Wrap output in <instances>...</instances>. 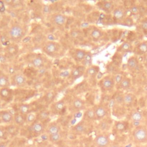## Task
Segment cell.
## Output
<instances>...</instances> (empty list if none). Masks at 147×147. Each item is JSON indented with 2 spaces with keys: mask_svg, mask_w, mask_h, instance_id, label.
Here are the masks:
<instances>
[{
  "mask_svg": "<svg viewBox=\"0 0 147 147\" xmlns=\"http://www.w3.org/2000/svg\"><path fill=\"white\" fill-rule=\"evenodd\" d=\"M132 137L136 143L147 142V127L143 125L136 126L132 132Z\"/></svg>",
  "mask_w": 147,
  "mask_h": 147,
  "instance_id": "cell-1",
  "label": "cell"
},
{
  "mask_svg": "<svg viewBox=\"0 0 147 147\" xmlns=\"http://www.w3.org/2000/svg\"><path fill=\"white\" fill-rule=\"evenodd\" d=\"M114 77L109 74L101 79L99 82V86L100 89L103 92H110L115 87Z\"/></svg>",
  "mask_w": 147,
  "mask_h": 147,
  "instance_id": "cell-2",
  "label": "cell"
},
{
  "mask_svg": "<svg viewBox=\"0 0 147 147\" xmlns=\"http://www.w3.org/2000/svg\"><path fill=\"white\" fill-rule=\"evenodd\" d=\"M94 145L99 147H109L110 145L109 137L104 134H99L94 138Z\"/></svg>",
  "mask_w": 147,
  "mask_h": 147,
  "instance_id": "cell-3",
  "label": "cell"
},
{
  "mask_svg": "<svg viewBox=\"0 0 147 147\" xmlns=\"http://www.w3.org/2000/svg\"><path fill=\"white\" fill-rule=\"evenodd\" d=\"M113 17L115 21H124L127 14V10L123 6H119L114 8L113 11Z\"/></svg>",
  "mask_w": 147,
  "mask_h": 147,
  "instance_id": "cell-4",
  "label": "cell"
},
{
  "mask_svg": "<svg viewBox=\"0 0 147 147\" xmlns=\"http://www.w3.org/2000/svg\"><path fill=\"white\" fill-rule=\"evenodd\" d=\"M29 129L31 133L36 136L41 135L45 131L44 125L42 122L39 121H35L33 123L30 124Z\"/></svg>",
  "mask_w": 147,
  "mask_h": 147,
  "instance_id": "cell-5",
  "label": "cell"
},
{
  "mask_svg": "<svg viewBox=\"0 0 147 147\" xmlns=\"http://www.w3.org/2000/svg\"><path fill=\"white\" fill-rule=\"evenodd\" d=\"M9 33L12 39L18 40L23 36L24 30L21 26L15 25L10 28Z\"/></svg>",
  "mask_w": 147,
  "mask_h": 147,
  "instance_id": "cell-6",
  "label": "cell"
},
{
  "mask_svg": "<svg viewBox=\"0 0 147 147\" xmlns=\"http://www.w3.org/2000/svg\"><path fill=\"white\" fill-rule=\"evenodd\" d=\"M94 110L96 115V119L98 120H101L105 118L107 116L108 113L107 107L102 105L96 106L95 107H94Z\"/></svg>",
  "mask_w": 147,
  "mask_h": 147,
  "instance_id": "cell-7",
  "label": "cell"
},
{
  "mask_svg": "<svg viewBox=\"0 0 147 147\" xmlns=\"http://www.w3.org/2000/svg\"><path fill=\"white\" fill-rule=\"evenodd\" d=\"M0 120L2 122L6 124H10L13 122L14 115L10 111L3 110L0 111Z\"/></svg>",
  "mask_w": 147,
  "mask_h": 147,
  "instance_id": "cell-8",
  "label": "cell"
},
{
  "mask_svg": "<svg viewBox=\"0 0 147 147\" xmlns=\"http://www.w3.org/2000/svg\"><path fill=\"white\" fill-rule=\"evenodd\" d=\"M98 6L102 10L108 13L113 12V10L114 9V3L111 1H101L99 3Z\"/></svg>",
  "mask_w": 147,
  "mask_h": 147,
  "instance_id": "cell-9",
  "label": "cell"
},
{
  "mask_svg": "<svg viewBox=\"0 0 147 147\" xmlns=\"http://www.w3.org/2000/svg\"><path fill=\"white\" fill-rule=\"evenodd\" d=\"M61 131L60 126L55 122L51 123L45 129V132L48 136L60 133Z\"/></svg>",
  "mask_w": 147,
  "mask_h": 147,
  "instance_id": "cell-10",
  "label": "cell"
},
{
  "mask_svg": "<svg viewBox=\"0 0 147 147\" xmlns=\"http://www.w3.org/2000/svg\"><path fill=\"white\" fill-rule=\"evenodd\" d=\"M13 122L18 126H22L26 122V115L20 113H17L14 115Z\"/></svg>",
  "mask_w": 147,
  "mask_h": 147,
  "instance_id": "cell-11",
  "label": "cell"
},
{
  "mask_svg": "<svg viewBox=\"0 0 147 147\" xmlns=\"http://www.w3.org/2000/svg\"><path fill=\"white\" fill-rule=\"evenodd\" d=\"M112 121L107 118H103L100 120V122L98 124V128L102 131L108 130L111 125Z\"/></svg>",
  "mask_w": 147,
  "mask_h": 147,
  "instance_id": "cell-12",
  "label": "cell"
},
{
  "mask_svg": "<svg viewBox=\"0 0 147 147\" xmlns=\"http://www.w3.org/2000/svg\"><path fill=\"white\" fill-rule=\"evenodd\" d=\"M134 53L137 55H145L147 53V41L139 44L134 49Z\"/></svg>",
  "mask_w": 147,
  "mask_h": 147,
  "instance_id": "cell-13",
  "label": "cell"
},
{
  "mask_svg": "<svg viewBox=\"0 0 147 147\" xmlns=\"http://www.w3.org/2000/svg\"><path fill=\"white\" fill-rule=\"evenodd\" d=\"M72 130L76 134H84L87 131V127L83 122H79L73 127Z\"/></svg>",
  "mask_w": 147,
  "mask_h": 147,
  "instance_id": "cell-14",
  "label": "cell"
},
{
  "mask_svg": "<svg viewBox=\"0 0 147 147\" xmlns=\"http://www.w3.org/2000/svg\"><path fill=\"white\" fill-rule=\"evenodd\" d=\"M127 67L129 69L133 71L136 69L138 65V61L136 57L131 56L129 57L127 61Z\"/></svg>",
  "mask_w": 147,
  "mask_h": 147,
  "instance_id": "cell-15",
  "label": "cell"
},
{
  "mask_svg": "<svg viewBox=\"0 0 147 147\" xmlns=\"http://www.w3.org/2000/svg\"><path fill=\"white\" fill-rule=\"evenodd\" d=\"M57 50V45L55 42H49L47 44L45 47V52L49 55L55 53Z\"/></svg>",
  "mask_w": 147,
  "mask_h": 147,
  "instance_id": "cell-16",
  "label": "cell"
},
{
  "mask_svg": "<svg viewBox=\"0 0 147 147\" xmlns=\"http://www.w3.org/2000/svg\"><path fill=\"white\" fill-rule=\"evenodd\" d=\"M131 86V79L128 77H123L119 83L120 87L123 90H127L130 88Z\"/></svg>",
  "mask_w": 147,
  "mask_h": 147,
  "instance_id": "cell-17",
  "label": "cell"
},
{
  "mask_svg": "<svg viewBox=\"0 0 147 147\" xmlns=\"http://www.w3.org/2000/svg\"><path fill=\"white\" fill-rule=\"evenodd\" d=\"M133 47L130 42H123L118 48L117 51L119 52H127L132 50Z\"/></svg>",
  "mask_w": 147,
  "mask_h": 147,
  "instance_id": "cell-18",
  "label": "cell"
},
{
  "mask_svg": "<svg viewBox=\"0 0 147 147\" xmlns=\"http://www.w3.org/2000/svg\"><path fill=\"white\" fill-rule=\"evenodd\" d=\"M87 52L84 49H78L76 50L74 53V57L77 61L82 62L84 59Z\"/></svg>",
  "mask_w": 147,
  "mask_h": 147,
  "instance_id": "cell-19",
  "label": "cell"
},
{
  "mask_svg": "<svg viewBox=\"0 0 147 147\" xmlns=\"http://www.w3.org/2000/svg\"><path fill=\"white\" fill-rule=\"evenodd\" d=\"M84 118L88 121H94L96 119L94 108L88 109L84 113Z\"/></svg>",
  "mask_w": 147,
  "mask_h": 147,
  "instance_id": "cell-20",
  "label": "cell"
},
{
  "mask_svg": "<svg viewBox=\"0 0 147 147\" xmlns=\"http://www.w3.org/2000/svg\"><path fill=\"white\" fill-rule=\"evenodd\" d=\"M99 72V67L96 65H91L86 70V74L91 77H95Z\"/></svg>",
  "mask_w": 147,
  "mask_h": 147,
  "instance_id": "cell-21",
  "label": "cell"
},
{
  "mask_svg": "<svg viewBox=\"0 0 147 147\" xmlns=\"http://www.w3.org/2000/svg\"><path fill=\"white\" fill-rule=\"evenodd\" d=\"M65 17L61 14H56L53 17V22L56 25L58 26H61L64 25L65 22Z\"/></svg>",
  "mask_w": 147,
  "mask_h": 147,
  "instance_id": "cell-22",
  "label": "cell"
},
{
  "mask_svg": "<svg viewBox=\"0 0 147 147\" xmlns=\"http://www.w3.org/2000/svg\"><path fill=\"white\" fill-rule=\"evenodd\" d=\"M92 55L91 53L90 52H87L84 59L82 61V63L84 67H88V68L92 65Z\"/></svg>",
  "mask_w": 147,
  "mask_h": 147,
  "instance_id": "cell-23",
  "label": "cell"
},
{
  "mask_svg": "<svg viewBox=\"0 0 147 147\" xmlns=\"http://www.w3.org/2000/svg\"><path fill=\"white\" fill-rule=\"evenodd\" d=\"M85 70V67H80L76 68H75L71 74L72 77L74 79H76L79 78H80L84 73V71Z\"/></svg>",
  "mask_w": 147,
  "mask_h": 147,
  "instance_id": "cell-24",
  "label": "cell"
},
{
  "mask_svg": "<svg viewBox=\"0 0 147 147\" xmlns=\"http://www.w3.org/2000/svg\"><path fill=\"white\" fill-rule=\"evenodd\" d=\"M14 80L16 85L18 86H22L25 84L26 79L24 75L21 74H17L14 78Z\"/></svg>",
  "mask_w": 147,
  "mask_h": 147,
  "instance_id": "cell-25",
  "label": "cell"
},
{
  "mask_svg": "<svg viewBox=\"0 0 147 147\" xmlns=\"http://www.w3.org/2000/svg\"><path fill=\"white\" fill-rule=\"evenodd\" d=\"M135 96L131 93H127L123 95V103L127 105H130L135 100Z\"/></svg>",
  "mask_w": 147,
  "mask_h": 147,
  "instance_id": "cell-26",
  "label": "cell"
},
{
  "mask_svg": "<svg viewBox=\"0 0 147 147\" xmlns=\"http://www.w3.org/2000/svg\"><path fill=\"white\" fill-rule=\"evenodd\" d=\"M65 107V103L63 100H59L56 102L53 106V109L56 113H59L61 112Z\"/></svg>",
  "mask_w": 147,
  "mask_h": 147,
  "instance_id": "cell-27",
  "label": "cell"
},
{
  "mask_svg": "<svg viewBox=\"0 0 147 147\" xmlns=\"http://www.w3.org/2000/svg\"><path fill=\"white\" fill-rule=\"evenodd\" d=\"M114 127L116 130L119 132H123L127 129V124L126 122L124 121H118L115 122Z\"/></svg>",
  "mask_w": 147,
  "mask_h": 147,
  "instance_id": "cell-28",
  "label": "cell"
},
{
  "mask_svg": "<svg viewBox=\"0 0 147 147\" xmlns=\"http://www.w3.org/2000/svg\"><path fill=\"white\" fill-rule=\"evenodd\" d=\"M130 117H131V120L133 122H140L143 119V115L141 113H140L139 111H134L131 113V114L130 115Z\"/></svg>",
  "mask_w": 147,
  "mask_h": 147,
  "instance_id": "cell-29",
  "label": "cell"
},
{
  "mask_svg": "<svg viewBox=\"0 0 147 147\" xmlns=\"http://www.w3.org/2000/svg\"><path fill=\"white\" fill-rule=\"evenodd\" d=\"M73 107L76 110H82L84 107V104L83 100L79 98H76L73 101Z\"/></svg>",
  "mask_w": 147,
  "mask_h": 147,
  "instance_id": "cell-30",
  "label": "cell"
},
{
  "mask_svg": "<svg viewBox=\"0 0 147 147\" xmlns=\"http://www.w3.org/2000/svg\"><path fill=\"white\" fill-rule=\"evenodd\" d=\"M9 85V79L8 77L4 75L1 74L0 75V87L6 88Z\"/></svg>",
  "mask_w": 147,
  "mask_h": 147,
  "instance_id": "cell-31",
  "label": "cell"
},
{
  "mask_svg": "<svg viewBox=\"0 0 147 147\" xmlns=\"http://www.w3.org/2000/svg\"><path fill=\"white\" fill-rule=\"evenodd\" d=\"M32 64L36 68H40L43 65V59L40 56L35 57L32 60Z\"/></svg>",
  "mask_w": 147,
  "mask_h": 147,
  "instance_id": "cell-32",
  "label": "cell"
},
{
  "mask_svg": "<svg viewBox=\"0 0 147 147\" xmlns=\"http://www.w3.org/2000/svg\"><path fill=\"white\" fill-rule=\"evenodd\" d=\"M102 36V32L99 29H94L91 32V36L94 40H98Z\"/></svg>",
  "mask_w": 147,
  "mask_h": 147,
  "instance_id": "cell-33",
  "label": "cell"
},
{
  "mask_svg": "<svg viewBox=\"0 0 147 147\" xmlns=\"http://www.w3.org/2000/svg\"><path fill=\"white\" fill-rule=\"evenodd\" d=\"M36 115L33 113H29L26 115V122L32 124L35 122L36 119Z\"/></svg>",
  "mask_w": 147,
  "mask_h": 147,
  "instance_id": "cell-34",
  "label": "cell"
},
{
  "mask_svg": "<svg viewBox=\"0 0 147 147\" xmlns=\"http://www.w3.org/2000/svg\"><path fill=\"white\" fill-rule=\"evenodd\" d=\"M29 109H30V107L28 105L22 104L19 107V113L26 115L28 113H29Z\"/></svg>",
  "mask_w": 147,
  "mask_h": 147,
  "instance_id": "cell-35",
  "label": "cell"
},
{
  "mask_svg": "<svg viewBox=\"0 0 147 147\" xmlns=\"http://www.w3.org/2000/svg\"><path fill=\"white\" fill-rule=\"evenodd\" d=\"M61 138V135L60 133L55 134L53 135L48 136V140L51 142H57L59 141Z\"/></svg>",
  "mask_w": 147,
  "mask_h": 147,
  "instance_id": "cell-36",
  "label": "cell"
},
{
  "mask_svg": "<svg viewBox=\"0 0 147 147\" xmlns=\"http://www.w3.org/2000/svg\"><path fill=\"white\" fill-rule=\"evenodd\" d=\"M8 131L3 126H0V140H5L7 138Z\"/></svg>",
  "mask_w": 147,
  "mask_h": 147,
  "instance_id": "cell-37",
  "label": "cell"
},
{
  "mask_svg": "<svg viewBox=\"0 0 147 147\" xmlns=\"http://www.w3.org/2000/svg\"><path fill=\"white\" fill-rule=\"evenodd\" d=\"M10 90L7 87L2 88L0 90V95L3 98H7L10 95Z\"/></svg>",
  "mask_w": 147,
  "mask_h": 147,
  "instance_id": "cell-38",
  "label": "cell"
},
{
  "mask_svg": "<svg viewBox=\"0 0 147 147\" xmlns=\"http://www.w3.org/2000/svg\"><path fill=\"white\" fill-rule=\"evenodd\" d=\"M130 12L132 14H138L140 13V10L139 7L137 6H136V5H132L130 7Z\"/></svg>",
  "mask_w": 147,
  "mask_h": 147,
  "instance_id": "cell-39",
  "label": "cell"
},
{
  "mask_svg": "<svg viewBox=\"0 0 147 147\" xmlns=\"http://www.w3.org/2000/svg\"><path fill=\"white\" fill-rule=\"evenodd\" d=\"M39 117L40 118V119H46L49 117V114L46 111H42Z\"/></svg>",
  "mask_w": 147,
  "mask_h": 147,
  "instance_id": "cell-40",
  "label": "cell"
},
{
  "mask_svg": "<svg viewBox=\"0 0 147 147\" xmlns=\"http://www.w3.org/2000/svg\"><path fill=\"white\" fill-rule=\"evenodd\" d=\"M15 47L16 46H13V45L9 47V48H8V52L9 53H10L11 55L16 53V51H17V49H16V48Z\"/></svg>",
  "mask_w": 147,
  "mask_h": 147,
  "instance_id": "cell-41",
  "label": "cell"
},
{
  "mask_svg": "<svg viewBox=\"0 0 147 147\" xmlns=\"http://www.w3.org/2000/svg\"><path fill=\"white\" fill-rule=\"evenodd\" d=\"M141 29L144 30V31H145V32H146V29H147V20H144L142 22V23H141Z\"/></svg>",
  "mask_w": 147,
  "mask_h": 147,
  "instance_id": "cell-42",
  "label": "cell"
},
{
  "mask_svg": "<svg viewBox=\"0 0 147 147\" xmlns=\"http://www.w3.org/2000/svg\"><path fill=\"white\" fill-rule=\"evenodd\" d=\"M0 147H9L8 144L6 142L2 141L0 142Z\"/></svg>",
  "mask_w": 147,
  "mask_h": 147,
  "instance_id": "cell-43",
  "label": "cell"
},
{
  "mask_svg": "<svg viewBox=\"0 0 147 147\" xmlns=\"http://www.w3.org/2000/svg\"><path fill=\"white\" fill-rule=\"evenodd\" d=\"M52 92H49V93H48V94H47V95L46 96V98H47V100H49L51 98H52Z\"/></svg>",
  "mask_w": 147,
  "mask_h": 147,
  "instance_id": "cell-44",
  "label": "cell"
},
{
  "mask_svg": "<svg viewBox=\"0 0 147 147\" xmlns=\"http://www.w3.org/2000/svg\"><path fill=\"white\" fill-rule=\"evenodd\" d=\"M44 10V12H45V13H48V12H49V6H47V5H45L44 7V9H43Z\"/></svg>",
  "mask_w": 147,
  "mask_h": 147,
  "instance_id": "cell-45",
  "label": "cell"
},
{
  "mask_svg": "<svg viewBox=\"0 0 147 147\" xmlns=\"http://www.w3.org/2000/svg\"><path fill=\"white\" fill-rule=\"evenodd\" d=\"M109 147H119V145L118 144L114 143V144H113L110 145Z\"/></svg>",
  "mask_w": 147,
  "mask_h": 147,
  "instance_id": "cell-46",
  "label": "cell"
},
{
  "mask_svg": "<svg viewBox=\"0 0 147 147\" xmlns=\"http://www.w3.org/2000/svg\"><path fill=\"white\" fill-rule=\"evenodd\" d=\"M144 59L145 60V61L147 63V53L145 54L144 55Z\"/></svg>",
  "mask_w": 147,
  "mask_h": 147,
  "instance_id": "cell-47",
  "label": "cell"
},
{
  "mask_svg": "<svg viewBox=\"0 0 147 147\" xmlns=\"http://www.w3.org/2000/svg\"><path fill=\"white\" fill-rule=\"evenodd\" d=\"M93 147H99V146H96V145H94V146H93Z\"/></svg>",
  "mask_w": 147,
  "mask_h": 147,
  "instance_id": "cell-48",
  "label": "cell"
},
{
  "mask_svg": "<svg viewBox=\"0 0 147 147\" xmlns=\"http://www.w3.org/2000/svg\"><path fill=\"white\" fill-rule=\"evenodd\" d=\"M146 33H147V29H146Z\"/></svg>",
  "mask_w": 147,
  "mask_h": 147,
  "instance_id": "cell-49",
  "label": "cell"
}]
</instances>
